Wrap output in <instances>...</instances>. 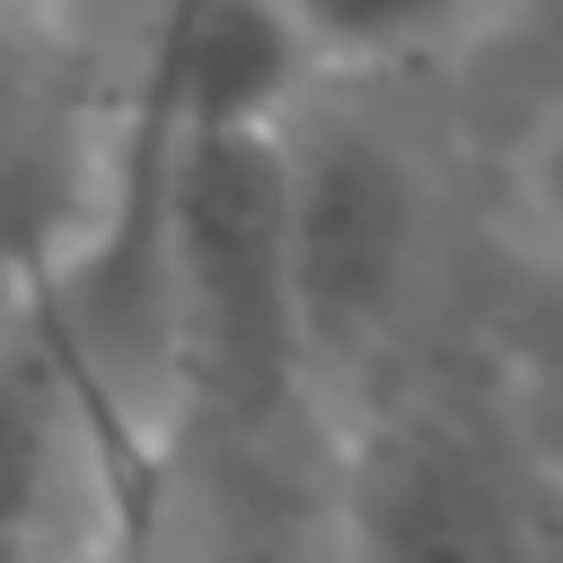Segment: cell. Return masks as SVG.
<instances>
[{"label": "cell", "instance_id": "1", "mask_svg": "<svg viewBox=\"0 0 563 563\" xmlns=\"http://www.w3.org/2000/svg\"><path fill=\"white\" fill-rule=\"evenodd\" d=\"M273 158H282V308L299 387L334 396L387 352L422 282L431 176L378 114L334 106V79H317L282 114Z\"/></svg>", "mask_w": 563, "mask_h": 563}, {"label": "cell", "instance_id": "2", "mask_svg": "<svg viewBox=\"0 0 563 563\" xmlns=\"http://www.w3.org/2000/svg\"><path fill=\"white\" fill-rule=\"evenodd\" d=\"M325 563H563V466L484 405H378L343 440Z\"/></svg>", "mask_w": 563, "mask_h": 563}, {"label": "cell", "instance_id": "3", "mask_svg": "<svg viewBox=\"0 0 563 563\" xmlns=\"http://www.w3.org/2000/svg\"><path fill=\"white\" fill-rule=\"evenodd\" d=\"M79 484L132 493V449L44 325L0 343V563H44Z\"/></svg>", "mask_w": 563, "mask_h": 563}, {"label": "cell", "instance_id": "4", "mask_svg": "<svg viewBox=\"0 0 563 563\" xmlns=\"http://www.w3.org/2000/svg\"><path fill=\"white\" fill-rule=\"evenodd\" d=\"M493 9L501 0H282V18L299 26V44L325 79H369V70L449 53Z\"/></svg>", "mask_w": 563, "mask_h": 563}, {"label": "cell", "instance_id": "5", "mask_svg": "<svg viewBox=\"0 0 563 563\" xmlns=\"http://www.w3.org/2000/svg\"><path fill=\"white\" fill-rule=\"evenodd\" d=\"M141 563H325V545H308V528H299L282 501L229 493V501H211L202 519L141 537Z\"/></svg>", "mask_w": 563, "mask_h": 563}, {"label": "cell", "instance_id": "6", "mask_svg": "<svg viewBox=\"0 0 563 563\" xmlns=\"http://www.w3.org/2000/svg\"><path fill=\"white\" fill-rule=\"evenodd\" d=\"M519 220L563 264V97H545V114L519 141Z\"/></svg>", "mask_w": 563, "mask_h": 563}, {"label": "cell", "instance_id": "7", "mask_svg": "<svg viewBox=\"0 0 563 563\" xmlns=\"http://www.w3.org/2000/svg\"><path fill=\"white\" fill-rule=\"evenodd\" d=\"M18 9H26V0H0V26H9V18H18Z\"/></svg>", "mask_w": 563, "mask_h": 563}]
</instances>
